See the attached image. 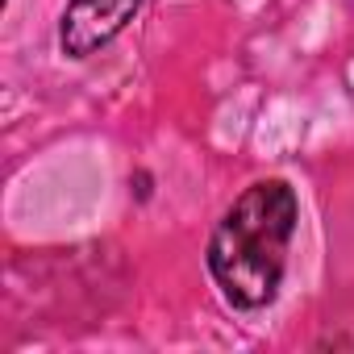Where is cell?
I'll return each instance as SVG.
<instances>
[{
    "instance_id": "cell-1",
    "label": "cell",
    "mask_w": 354,
    "mask_h": 354,
    "mask_svg": "<svg viewBox=\"0 0 354 354\" xmlns=\"http://www.w3.org/2000/svg\"><path fill=\"white\" fill-rule=\"evenodd\" d=\"M300 201L283 180L250 184L209 238V275L230 308L259 313L279 296Z\"/></svg>"
},
{
    "instance_id": "cell-2",
    "label": "cell",
    "mask_w": 354,
    "mask_h": 354,
    "mask_svg": "<svg viewBox=\"0 0 354 354\" xmlns=\"http://www.w3.org/2000/svg\"><path fill=\"white\" fill-rule=\"evenodd\" d=\"M142 5L146 0H67L59 17V50L67 59H92L142 13Z\"/></svg>"
}]
</instances>
